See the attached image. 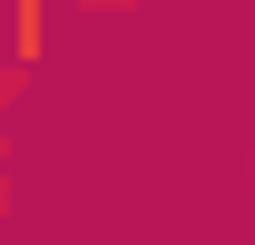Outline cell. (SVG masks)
Segmentation results:
<instances>
[{"label": "cell", "instance_id": "obj_1", "mask_svg": "<svg viewBox=\"0 0 255 245\" xmlns=\"http://www.w3.org/2000/svg\"><path fill=\"white\" fill-rule=\"evenodd\" d=\"M49 59V0H20V20H10V69H39Z\"/></svg>", "mask_w": 255, "mask_h": 245}, {"label": "cell", "instance_id": "obj_2", "mask_svg": "<svg viewBox=\"0 0 255 245\" xmlns=\"http://www.w3.org/2000/svg\"><path fill=\"white\" fill-rule=\"evenodd\" d=\"M0 10H10V0H0Z\"/></svg>", "mask_w": 255, "mask_h": 245}, {"label": "cell", "instance_id": "obj_3", "mask_svg": "<svg viewBox=\"0 0 255 245\" xmlns=\"http://www.w3.org/2000/svg\"><path fill=\"white\" fill-rule=\"evenodd\" d=\"M49 10H59V0H49Z\"/></svg>", "mask_w": 255, "mask_h": 245}]
</instances>
